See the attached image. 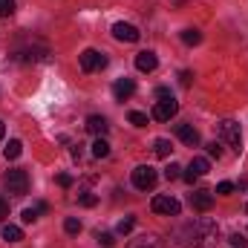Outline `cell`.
I'll return each instance as SVG.
<instances>
[{
	"label": "cell",
	"instance_id": "36",
	"mask_svg": "<svg viewBox=\"0 0 248 248\" xmlns=\"http://www.w3.org/2000/svg\"><path fill=\"white\" fill-rule=\"evenodd\" d=\"M3 133H6V127H3V122H0V139H3Z\"/></svg>",
	"mask_w": 248,
	"mask_h": 248
},
{
	"label": "cell",
	"instance_id": "9",
	"mask_svg": "<svg viewBox=\"0 0 248 248\" xmlns=\"http://www.w3.org/2000/svg\"><path fill=\"white\" fill-rule=\"evenodd\" d=\"M208 170H211V162L199 156V159H193V162H190V168H187L185 173H182V179H185V182H190V185H193V182H196L199 176H205Z\"/></svg>",
	"mask_w": 248,
	"mask_h": 248
},
{
	"label": "cell",
	"instance_id": "6",
	"mask_svg": "<svg viewBox=\"0 0 248 248\" xmlns=\"http://www.w3.org/2000/svg\"><path fill=\"white\" fill-rule=\"evenodd\" d=\"M78 61H81V69H84V72H98V69L107 66V55L98 52V49H84V52L78 55Z\"/></svg>",
	"mask_w": 248,
	"mask_h": 248
},
{
	"label": "cell",
	"instance_id": "28",
	"mask_svg": "<svg viewBox=\"0 0 248 248\" xmlns=\"http://www.w3.org/2000/svg\"><path fill=\"white\" fill-rule=\"evenodd\" d=\"M98 246L113 248V246H116V237H113V234H98Z\"/></svg>",
	"mask_w": 248,
	"mask_h": 248
},
{
	"label": "cell",
	"instance_id": "8",
	"mask_svg": "<svg viewBox=\"0 0 248 248\" xmlns=\"http://www.w3.org/2000/svg\"><path fill=\"white\" fill-rule=\"evenodd\" d=\"M190 208L199 211V214L211 211V208H214V193H211L208 187H196V190L190 193Z\"/></svg>",
	"mask_w": 248,
	"mask_h": 248
},
{
	"label": "cell",
	"instance_id": "33",
	"mask_svg": "<svg viewBox=\"0 0 248 248\" xmlns=\"http://www.w3.org/2000/svg\"><path fill=\"white\" fill-rule=\"evenodd\" d=\"M6 217H9V202H6V199L0 196V222H3Z\"/></svg>",
	"mask_w": 248,
	"mask_h": 248
},
{
	"label": "cell",
	"instance_id": "20",
	"mask_svg": "<svg viewBox=\"0 0 248 248\" xmlns=\"http://www.w3.org/2000/svg\"><path fill=\"white\" fill-rule=\"evenodd\" d=\"M20 153H23V144H20L17 139H12V141L3 147V156H6V159H17Z\"/></svg>",
	"mask_w": 248,
	"mask_h": 248
},
{
	"label": "cell",
	"instance_id": "10",
	"mask_svg": "<svg viewBox=\"0 0 248 248\" xmlns=\"http://www.w3.org/2000/svg\"><path fill=\"white\" fill-rule=\"evenodd\" d=\"M113 35H116V41H124V44H136L141 38V32L133 23H116L113 26Z\"/></svg>",
	"mask_w": 248,
	"mask_h": 248
},
{
	"label": "cell",
	"instance_id": "29",
	"mask_svg": "<svg viewBox=\"0 0 248 248\" xmlns=\"http://www.w3.org/2000/svg\"><path fill=\"white\" fill-rule=\"evenodd\" d=\"M217 193H219V196H228V193H234V182H219V185H217Z\"/></svg>",
	"mask_w": 248,
	"mask_h": 248
},
{
	"label": "cell",
	"instance_id": "21",
	"mask_svg": "<svg viewBox=\"0 0 248 248\" xmlns=\"http://www.w3.org/2000/svg\"><path fill=\"white\" fill-rule=\"evenodd\" d=\"M63 231H66V234H72V237H75V234H81V219L66 217V219H63Z\"/></svg>",
	"mask_w": 248,
	"mask_h": 248
},
{
	"label": "cell",
	"instance_id": "18",
	"mask_svg": "<svg viewBox=\"0 0 248 248\" xmlns=\"http://www.w3.org/2000/svg\"><path fill=\"white\" fill-rule=\"evenodd\" d=\"M170 150H173V147H170V141H168V139H156V141H153V153H156L159 159H168V156H170Z\"/></svg>",
	"mask_w": 248,
	"mask_h": 248
},
{
	"label": "cell",
	"instance_id": "2",
	"mask_svg": "<svg viewBox=\"0 0 248 248\" xmlns=\"http://www.w3.org/2000/svg\"><path fill=\"white\" fill-rule=\"evenodd\" d=\"M219 139H222L231 150L240 153V147H243V130H240V124L234 122V119H222V122H219Z\"/></svg>",
	"mask_w": 248,
	"mask_h": 248
},
{
	"label": "cell",
	"instance_id": "24",
	"mask_svg": "<svg viewBox=\"0 0 248 248\" xmlns=\"http://www.w3.org/2000/svg\"><path fill=\"white\" fill-rule=\"evenodd\" d=\"M165 176H168V182H173V179H179V176H182V168L170 162V165H168V170H165Z\"/></svg>",
	"mask_w": 248,
	"mask_h": 248
},
{
	"label": "cell",
	"instance_id": "4",
	"mask_svg": "<svg viewBox=\"0 0 248 248\" xmlns=\"http://www.w3.org/2000/svg\"><path fill=\"white\" fill-rule=\"evenodd\" d=\"M150 208H153V214H162V217H179V211H182L179 199H173V196H168V193L153 196Z\"/></svg>",
	"mask_w": 248,
	"mask_h": 248
},
{
	"label": "cell",
	"instance_id": "17",
	"mask_svg": "<svg viewBox=\"0 0 248 248\" xmlns=\"http://www.w3.org/2000/svg\"><path fill=\"white\" fill-rule=\"evenodd\" d=\"M93 156H95V159H107V156H110V144L104 141V136H98V139L93 141Z\"/></svg>",
	"mask_w": 248,
	"mask_h": 248
},
{
	"label": "cell",
	"instance_id": "13",
	"mask_svg": "<svg viewBox=\"0 0 248 248\" xmlns=\"http://www.w3.org/2000/svg\"><path fill=\"white\" fill-rule=\"evenodd\" d=\"M127 248H162V240L156 234H139L136 240H130Z\"/></svg>",
	"mask_w": 248,
	"mask_h": 248
},
{
	"label": "cell",
	"instance_id": "25",
	"mask_svg": "<svg viewBox=\"0 0 248 248\" xmlns=\"http://www.w3.org/2000/svg\"><path fill=\"white\" fill-rule=\"evenodd\" d=\"M38 214H41V211H38V208H35V205H32V208H26V211H23V214H20V219H23V222H26V225H29V222H35V219H38Z\"/></svg>",
	"mask_w": 248,
	"mask_h": 248
},
{
	"label": "cell",
	"instance_id": "26",
	"mask_svg": "<svg viewBox=\"0 0 248 248\" xmlns=\"http://www.w3.org/2000/svg\"><path fill=\"white\" fill-rule=\"evenodd\" d=\"M228 243H231V248H248V240L243 237V234H231Z\"/></svg>",
	"mask_w": 248,
	"mask_h": 248
},
{
	"label": "cell",
	"instance_id": "12",
	"mask_svg": "<svg viewBox=\"0 0 248 248\" xmlns=\"http://www.w3.org/2000/svg\"><path fill=\"white\" fill-rule=\"evenodd\" d=\"M176 136H179V141L187 144V147H196L199 144V133H196L193 124H176Z\"/></svg>",
	"mask_w": 248,
	"mask_h": 248
},
{
	"label": "cell",
	"instance_id": "22",
	"mask_svg": "<svg viewBox=\"0 0 248 248\" xmlns=\"http://www.w3.org/2000/svg\"><path fill=\"white\" fill-rule=\"evenodd\" d=\"M127 122L136 124V127H147V116L139 113V110H133V113H127Z\"/></svg>",
	"mask_w": 248,
	"mask_h": 248
},
{
	"label": "cell",
	"instance_id": "7",
	"mask_svg": "<svg viewBox=\"0 0 248 248\" xmlns=\"http://www.w3.org/2000/svg\"><path fill=\"white\" fill-rule=\"evenodd\" d=\"M176 113H179V101H176L173 95H170V98H159L156 107H153V119H156V122H170Z\"/></svg>",
	"mask_w": 248,
	"mask_h": 248
},
{
	"label": "cell",
	"instance_id": "16",
	"mask_svg": "<svg viewBox=\"0 0 248 248\" xmlns=\"http://www.w3.org/2000/svg\"><path fill=\"white\" fill-rule=\"evenodd\" d=\"M0 234H3V240H6V243H20V240H23V231H20L17 225H12V222H9V225H3V231H0Z\"/></svg>",
	"mask_w": 248,
	"mask_h": 248
},
{
	"label": "cell",
	"instance_id": "34",
	"mask_svg": "<svg viewBox=\"0 0 248 248\" xmlns=\"http://www.w3.org/2000/svg\"><path fill=\"white\" fill-rule=\"evenodd\" d=\"M156 98H170V90H168V87H159V90H156Z\"/></svg>",
	"mask_w": 248,
	"mask_h": 248
},
{
	"label": "cell",
	"instance_id": "19",
	"mask_svg": "<svg viewBox=\"0 0 248 248\" xmlns=\"http://www.w3.org/2000/svg\"><path fill=\"white\" fill-rule=\"evenodd\" d=\"M179 38H182V44H187V46H196V44L202 41V32H199V29H182Z\"/></svg>",
	"mask_w": 248,
	"mask_h": 248
},
{
	"label": "cell",
	"instance_id": "11",
	"mask_svg": "<svg viewBox=\"0 0 248 248\" xmlns=\"http://www.w3.org/2000/svg\"><path fill=\"white\" fill-rule=\"evenodd\" d=\"M133 93H136V81H133V78H119V81L113 84V95H116V101H127Z\"/></svg>",
	"mask_w": 248,
	"mask_h": 248
},
{
	"label": "cell",
	"instance_id": "30",
	"mask_svg": "<svg viewBox=\"0 0 248 248\" xmlns=\"http://www.w3.org/2000/svg\"><path fill=\"white\" fill-rule=\"evenodd\" d=\"M208 156H211V159H219V156H222V147H219L217 141H211V144H208Z\"/></svg>",
	"mask_w": 248,
	"mask_h": 248
},
{
	"label": "cell",
	"instance_id": "32",
	"mask_svg": "<svg viewBox=\"0 0 248 248\" xmlns=\"http://www.w3.org/2000/svg\"><path fill=\"white\" fill-rule=\"evenodd\" d=\"M58 185L61 187H72V176H69V173H58Z\"/></svg>",
	"mask_w": 248,
	"mask_h": 248
},
{
	"label": "cell",
	"instance_id": "27",
	"mask_svg": "<svg viewBox=\"0 0 248 248\" xmlns=\"http://www.w3.org/2000/svg\"><path fill=\"white\" fill-rule=\"evenodd\" d=\"M15 12V0H0V17H9Z\"/></svg>",
	"mask_w": 248,
	"mask_h": 248
},
{
	"label": "cell",
	"instance_id": "5",
	"mask_svg": "<svg viewBox=\"0 0 248 248\" xmlns=\"http://www.w3.org/2000/svg\"><path fill=\"white\" fill-rule=\"evenodd\" d=\"M6 190L12 193V196H26V190H29V176H26V170H9L6 173Z\"/></svg>",
	"mask_w": 248,
	"mask_h": 248
},
{
	"label": "cell",
	"instance_id": "14",
	"mask_svg": "<svg viewBox=\"0 0 248 248\" xmlns=\"http://www.w3.org/2000/svg\"><path fill=\"white\" fill-rule=\"evenodd\" d=\"M156 66H159V58H156L153 52H139V55H136V69H139V72H153Z\"/></svg>",
	"mask_w": 248,
	"mask_h": 248
},
{
	"label": "cell",
	"instance_id": "15",
	"mask_svg": "<svg viewBox=\"0 0 248 248\" xmlns=\"http://www.w3.org/2000/svg\"><path fill=\"white\" fill-rule=\"evenodd\" d=\"M107 127H110V124H107L104 116H90V119H87V130H90L95 139H98V136H104V133H107Z\"/></svg>",
	"mask_w": 248,
	"mask_h": 248
},
{
	"label": "cell",
	"instance_id": "23",
	"mask_svg": "<svg viewBox=\"0 0 248 248\" xmlns=\"http://www.w3.org/2000/svg\"><path fill=\"white\" fill-rule=\"evenodd\" d=\"M133 225H136V217H124L116 231H119V234H130V231H133Z\"/></svg>",
	"mask_w": 248,
	"mask_h": 248
},
{
	"label": "cell",
	"instance_id": "1",
	"mask_svg": "<svg viewBox=\"0 0 248 248\" xmlns=\"http://www.w3.org/2000/svg\"><path fill=\"white\" fill-rule=\"evenodd\" d=\"M185 231L190 234V240H187L185 246H193V248H217L219 228H217V222H214V219H208V217H199L193 225H187Z\"/></svg>",
	"mask_w": 248,
	"mask_h": 248
},
{
	"label": "cell",
	"instance_id": "35",
	"mask_svg": "<svg viewBox=\"0 0 248 248\" xmlns=\"http://www.w3.org/2000/svg\"><path fill=\"white\" fill-rule=\"evenodd\" d=\"M190 78H193L190 72H182V84H185V87H190Z\"/></svg>",
	"mask_w": 248,
	"mask_h": 248
},
{
	"label": "cell",
	"instance_id": "3",
	"mask_svg": "<svg viewBox=\"0 0 248 248\" xmlns=\"http://www.w3.org/2000/svg\"><path fill=\"white\" fill-rule=\"evenodd\" d=\"M156 182H159L156 168H150V165H139V168L133 170V187H139V190H153Z\"/></svg>",
	"mask_w": 248,
	"mask_h": 248
},
{
	"label": "cell",
	"instance_id": "31",
	"mask_svg": "<svg viewBox=\"0 0 248 248\" xmlns=\"http://www.w3.org/2000/svg\"><path fill=\"white\" fill-rule=\"evenodd\" d=\"M95 202H98V196H93V193H81V205H84V208H93Z\"/></svg>",
	"mask_w": 248,
	"mask_h": 248
}]
</instances>
